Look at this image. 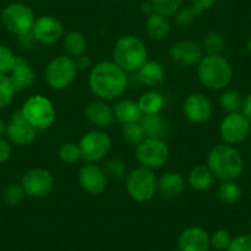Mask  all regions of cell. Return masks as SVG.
Masks as SVG:
<instances>
[{"label": "cell", "instance_id": "cell-1", "mask_svg": "<svg viewBox=\"0 0 251 251\" xmlns=\"http://www.w3.org/2000/svg\"><path fill=\"white\" fill-rule=\"evenodd\" d=\"M89 86L100 100H115L127 90L128 75L113 60H103L91 68Z\"/></svg>", "mask_w": 251, "mask_h": 251}, {"label": "cell", "instance_id": "cell-2", "mask_svg": "<svg viewBox=\"0 0 251 251\" xmlns=\"http://www.w3.org/2000/svg\"><path fill=\"white\" fill-rule=\"evenodd\" d=\"M207 166L219 181L236 180L244 169L241 154L230 144H218L211 149Z\"/></svg>", "mask_w": 251, "mask_h": 251}, {"label": "cell", "instance_id": "cell-3", "mask_svg": "<svg viewBox=\"0 0 251 251\" xmlns=\"http://www.w3.org/2000/svg\"><path fill=\"white\" fill-rule=\"evenodd\" d=\"M112 58L126 73H137L148 62V50L141 38L132 35L122 36L113 46Z\"/></svg>", "mask_w": 251, "mask_h": 251}, {"label": "cell", "instance_id": "cell-4", "mask_svg": "<svg viewBox=\"0 0 251 251\" xmlns=\"http://www.w3.org/2000/svg\"><path fill=\"white\" fill-rule=\"evenodd\" d=\"M197 75L204 88L223 90L233 80V68L222 54H204L197 66Z\"/></svg>", "mask_w": 251, "mask_h": 251}, {"label": "cell", "instance_id": "cell-5", "mask_svg": "<svg viewBox=\"0 0 251 251\" xmlns=\"http://www.w3.org/2000/svg\"><path fill=\"white\" fill-rule=\"evenodd\" d=\"M21 113L25 120L37 131L50 128L57 117L54 105L43 95H33L24 102Z\"/></svg>", "mask_w": 251, "mask_h": 251}, {"label": "cell", "instance_id": "cell-6", "mask_svg": "<svg viewBox=\"0 0 251 251\" xmlns=\"http://www.w3.org/2000/svg\"><path fill=\"white\" fill-rule=\"evenodd\" d=\"M78 74L75 59L67 54L54 57L46 67L45 79L53 90H63L68 88Z\"/></svg>", "mask_w": 251, "mask_h": 251}, {"label": "cell", "instance_id": "cell-7", "mask_svg": "<svg viewBox=\"0 0 251 251\" xmlns=\"http://www.w3.org/2000/svg\"><path fill=\"white\" fill-rule=\"evenodd\" d=\"M126 190L137 202H147L153 199L158 191V180L154 170L143 166L133 169L126 176Z\"/></svg>", "mask_w": 251, "mask_h": 251}, {"label": "cell", "instance_id": "cell-8", "mask_svg": "<svg viewBox=\"0 0 251 251\" xmlns=\"http://www.w3.org/2000/svg\"><path fill=\"white\" fill-rule=\"evenodd\" d=\"M36 18L32 9L23 3H11L1 11V24L16 36L32 31Z\"/></svg>", "mask_w": 251, "mask_h": 251}, {"label": "cell", "instance_id": "cell-9", "mask_svg": "<svg viewBox=\"0 0 251 251\" xmlns=\"http://www.w3.org/2000/svg\"><path fill=\"white\" fill-rule=\"evenodd\" d=\"M169 151L165 141L156 138H146L136 147L134 156L141 166L151 170L160 169L168 163Z\"/></svg>", "mask_w": 251, "mask_h": 251}, {"label": "cell", "instance_id": "cell-10", "mask_svg": "<svg viewBox=\"0 0 251 251\" xmlns=\"http://www.w3.org/2000/svg\"><path fill=\"white\" fill-rule=\"evenodd\" d=\"M81 159L85 163L96 164L102 160L110 151L112 142L110 136L101 129H93L84 134L79 141Z\"/></svg>", "mask_w": 251, "mask_h": 251}, {"label": "cell", "instance_id": "cell-11", "mask_svg": "<svg viewBox=\"0 0 251 251\" xmlns=\"http://www.w3.org/2000/svg\"><path fill=\"white\" fill-rule=\"evenodd\" d=\"M250 123L241 112L226 113L219 126V134L226 144L241 143L250 133Z\"/></svg>", "mask_w": 251, "mask_h": 251}, {"label": "cell", "instance_id": "cell-12", "mask_svg": "<svg viewBox=\"0 0 251 251\" xmlns=\"http://www.w3.org/2000/svg\"><path fill=\"white\" fill-rule=\"evenodd\" d=\"M53 185H54V177L50 171L46 169H31L21 178V186L25 194L33 199L47 196L52 191Z\"/></svg>", "mask_w": 251, "mask_h": 251}, {"label": "cell", "instance_id": "cell-13", "mask_svg": "<svg viewBox=\"0 0 251 251\" xmlns=\"http://www.w3.org/2000/svg\"><path fill=\"white\" fill-rule=\"evenodd\" d=\"M169 57L175 64L185 68L199 66L204 57L203 48L200 43L191 40L177 41L169 50Z\"/></svg>", "mask_w": 251, "mask_h": 251}, {"label": "cell", "instance_id": "cell-14", "mask_svg": "<svg viewBox=\"0 0 251 251\" xmlns=\"http://www.w3.org/2000/svg\"><path fill=\"white\" fill-rule=\"evenodd\" d=\"M6 137L15 146H30L37 138V129L25 120L21 111H16L11 116L10 122L6 125Z\"/></svg>", "mask_w": 251, "mask_h": 251}, {"label": "cell", "instance_id": "cell-15", "mask_svg": "<svg viewBox=\"0 0 251 251\" xmlns=\"http://www.w3.org/2000/svg\"><path fill=\"white\" fill-rule=\"evenodd\" d=\"M31 32L36 42L40 45L50 46L63 37L64 28L58 19L50 15H43L36 19Z\"/></svg>", "mask_w": 251, "mask_h": 251}, {"label": "cell", "instance_id": "cell-16", "mask_svg": "<svg viewBox=\"0 0 251 251\" xmlns=\"http://www.w3.org/2000/svg\"><path fill=\"white\" fill-rule=\"evenodd\" d=\"M78 180L84 191L91 195L102 194L107 186V175L105 170L96 164L86 163V165L79 170Z\"/></svg>", "mask_w": 251, "mask_h": 251}, {"label": "cell", "instance_id": "cell-17", "mask_svg": "<svg viewBox=\"0 0 251 251\" xmlns=\"http://www.w3.org/2000/svg\"><path fill=\"white\" fill-rule=\"evenodd\" d=\"M183 113L191 122L203 123L211 118L212 103L203 94H190L183 101Z\"/></svg>", "mask_w": 251, "mask_h": 251}, {"label": "cell", "instance_id": "cell-18", "mask_svg": "<svg viewBox=\"0 0 251 251\" xmlns=\"http://www.w3.org/2000/svg\"><path fill=\"white\" fill-rule=\"evenodd\" d=\"M211 236L200 226H188L178 236V249L181 251H208Z\"/></svg>", "mask_w": 251, "mask_h": 251}, {"label": "cell", "instance_id": "cell-19", "mask_svg": "<svg viewBox=\"0 0 251 251\" xmlns=\"http://www.w3.org/2000/svg\"><path fill=\"white\" fill-rule=\"evenodd\" d=\"M9 78H10L11 83H13L16 93H18V91L24 90V89L28 88L35 83L36 73L26 58L16 57V62L11 72L9 73Z\"/></svg>", "mask_w": 251, "mask_h": 251}, {"label": "cell", "instance_id": "cell-20", "mask_svg": "<svg viewBox=\"0 0 251 251\" xmlns=\"http://www.w3.org/2000/svg\"><path fill=\"white\" fill-rule=\"evenodd\" d=\"M86 118L99 128H107L115 122L113 108L107 105L106 101H93L86 106Z\"/></svg>", "mask_w": 251, "mask_h": 251}, {"label": "cell", "instance_id": "cell-21", "mask_svg": "<svg viewBox=\"0 0 251 251\" xmlns=\"http://www.w3.org/2000/svg\"><path fill=\"white\" fill-rule=\"evenodd\" d=\"M185 191V178L178 173H166L164 174L158 181L159 195L164 199H177Z\"/></svg>", "mask_w": 251, "mask_h": 251}, {"label": "cell", "instance_id": "cell-22", "mask_svg": "<svg viewBox=\"0 0 251 251\" xmlns=\"http://www.w3.org/2000/svg\"><path fill=\"white\" fill-rule=\"evenodd\" d=\"M141 126L143 127V131L146 133L147 138H156L165 139L169 133V125L165 118L160 115H143L141 121Z\"/></svg>", "mask_w": 251, "mask_h": 251}, {"label": "cell", "instance_id": "cell-23", "mask_svg": "<svg viewBox=\"0 0 251 251\" xmlns=\"http://www.w3.org/2000/svg\"><path fill=\"white\" fill-rule=\"evenodd\" d=\"M137 79L141 84L147 86H158L165 80V69L163 64L156 60L148 62L137 72Z\"/></svg>", "mask_w": 251, "mask_h": 251}, {"label": "cell", "instance_id": "cell-24", "mask_svg": "<svg viewBox=\"0 0 251 251\" xmlns=\"http://www.w3.org/2000/svg\"><path fill=\"white\" fill-rule=\"evenodd\" d=\"M170 23L169 19L160 14H151L147 18L146 25H144V31L146 35L151 38V41H163L170 33Z\"/></svg>", "mask_w": 251, "mask_h": 251}, {"label": "cell", "instance_id": "cell-25", "mask_svg": "<svg viewBox=\"0 0 251 251\" xmlns=\"http://www.w3.org/2000/svg\"><path fill=\"white\" fill-rule=\"evenodd\" d=\"M113 113H115V120L122 125L139 122L143 116L138 102L133 100L118 101L113 107Z\"/></svg>", "mask_w": 251, "mask_h": 251}, {"label": "cell", "instance_id": "cell-26", "mask_svg": "<svg viewBox=\"0 0 251 251\" xmlns=\"http://www.w3.org/2000/svg\"><path fill=\"white\" fill-rule=\"evenodd\" d=\"M63 48L66 50L67 55L76 59L85 54L88 41L85 36L79 31H69L63 36Z\"/></svg>", "mask_w": 251, "mask_h": 251}, {"label": "cell", "instance_id": "cell-27", "mask_svg": "<svg viewBox=\"0 0 251 251\" xmlns=\"http://www.w3.org/2000/svg\"><path fill=\"white\" fill-rule=\"evenodd\" d=\"M214 181L216 177L213 173L209 170L208 166L204 165L195 166L188 175V183L197 191H207L214 185Z\"/></svg>", "mask_w": 251, "mask_h": 251}, {"label": "cell", "instance_id": "cell-28", "mask_svg": "<svg viewBox=\"0 0 251 251\" xmlns=\"http://www.w3.org/2000/svg\"><path fill=\"white\" fill-rule=\"evenodd\" d=\"M137 102H138V106L143 115L160 113L164 108V105H165L164 96L158 91H147L139 98Z\"/></svg>", "mask_w": 251, "mask_h": 251}, {"label": "cell", "instance_id": "cell-29", "mask_svg": "<svg viewBox=\"0 0 251 251\" xmlns=\"http://www.w3.org/2000/svg\"><path fill=\"white\" fill-rule=\"evenodd\" d=\"M218 197L223 203L234 204L241 197V188L235 180L222 181L218 187Z\"/></svg>", "mask_w": 251, "mask_h": 251}, {"label": "cell", "instance_id": "cell-30", "mask_svg": "<svg viewBox=\"0 0 251 251\" xmlns=\"http://www.w3.org/2000/svg\"><path fill=\"white\" fill-rule=\"evenodd\" d=\"M202 48L203 52L208 55L221 54L226 48V40L224 36L218 31H211L207 33L202 41Z\"/></svg>", "mask_w": 251, "mask_h": 251}, {"label": "cell", "instance_id": "cell-31", "mask_svg": "<svg viewBox=\"0 0 251 251\" xmlns=\"http://www.w3.org/2000/svg\"><path fill=\"white\" fill-rule=\"evenodd\" d=\"M244 99L236 90H226L219 98V103L226 113L240 112Z\"/></svg>", "mask_w": 251, "mask_h": 251}, {"label": "cell", "instance_id": "cell-32", "mask_svg": "<svg viewBox=\"0 0 251 251\" xmlns=\"http://www.w3.org/2000/svg\"><path fill=\"white\" fill-rule=\"evenodd\" d=\"M122 138L125 142H127L131 146H138L141 142H143L147 138L146 133L143 131V127L139 122L128 123V125H123L122 127Z\"/></svg>", "mask_w": 251, "mask_h": 251}, {"label": "cell", "instance_id": "cell-33", "mask_svg": "<svg viewBox=\"0 0 251 251\" xmlns=\"http://www.w3.org/2000/svg\"><path fill=\"white\" fill-rule=\"evenodd\" d=\"M151 3L156 14L169 19L182 8L183 0H151Z\"/></svg>", "mask_w": 251, "mask_h": 251}, {"label": "cell", "instance_id": "cell-34", "mask_svg": "<svg viewBox=\"0 0 251 251\" xmlns=\"http://www.w3.org/2000/svg\"><path fill=\"white\" fill-rule=\"evenodd\" d=\"M15 88L6 74H0V108H5L13 102Z\"/></svg>", "mask_w": 251, "mask_h": 251}, {"label": "cell", "instance_id": "cell-35", "mask_svg": "<svg viewBox=\"0 0 251 251\" xmlns=\"http://www.w3.org/2000/svg\"><path fill=\"white\" fill-rule=\"evenodd\" d=\"M199 16V14L195 11V9L192 6H185V8H181L177 13L174 15L175 19V24L181 28H190L195 23H196V19Z\"/></svg>", "mask_w": 251, "mask_h": 251}, {"label": "cell", "instance_id": "cell-36", "mask_svg": "<svg viewBox=\"0 0 251 251\" xmlns=\"http://www.w3.org/2000/svg\"><path fill=\"white\" fill-rule=\"evenodd\" d=\"M58 155H59V159L66 164H74L81 159V153L80 148H79V144L76 143H64L59 148V151H58Z\"/></svg>", "mask_w": 251, "mask_h": 251}, {"label": "cell", "instance_id": "cell-37", "mask_svg": "<svg viewBox=\"0 0 251 251\" xmlns=\"http://www.w3.org/2000/svg\"><path fill=\"white\" fill-rule=\"evenodd\" d=\"M25 196L26 194L24 191L21 183L20 185L11 183L8 187H5V190L3 191V200L9 206H18L19 203H21V201H23Z\"/></svg>", "mask_w": 251, "mask_h": 251}, {"label": "cell", "instance_id": "cell-38", "mask_svg": "<svg viewBox=\"0 0 251 251\" xmlns=\"http://www.w3.org/2000/svg\"><path fill=\"white\" fill-rule=\"evenodd\" d=\"M103 170H105L107 177L116 178V180H121V178L126 177L127 173H126V165L122 160L120 159H108L106 160L105 165H103Z\"/></svg>", "mask_w": 251, "mask_h": 251}, {"label": "cell", "instance_id": "cell-39", "mask_svg": "<svg viewBox=\"0 0 251 251\" xmlns=\"http://www.w3.org/2000/svg\"><path fill=\"white\" fill-rule=\"evenodd\" d=\"M16 62V55L14 54L13 50L6 46L0 45V74H6L13 69L14 64Z\"/></svg>", "mask_w": 251, "mask_h": 251}, {"label": "cell", "instance_id": "cell-40", "mask_svg": "<svg viewBox=\"0 0 251 251\" xmlns=\"http://www.w3.org/2000/svg\"><path fill=\"white\" fill-rule=\"evenodd\" d=\"M231 236L229 231L224 229H218L214 231L211 236V245L214 246L217 250H226L231 241Z\"/></svg>", "mask_w": 251, "mask_h": 251}, {"label": "cell", "instance_id": "cell-41", "mask_svg": "<svg viewBox=\"0 0 251 251\" xmlns=\"http://www.w3.org/2000/svg\"><path fill=\"white\" fill-rule=\"evenodd\" d=\"M226 251H251V234H244L231 239Z\"/></svg>", "mask_w": 251, "mask_h": 251}, {"label": "cell", "instance_id": "cell-42", "mask_svg": "<svg viewBox=\"0 0 251 251\" xmlns=\"http://www.w3.org/2000/svg\"><path fill=\"white\" fill-rule=\"evenodd\" d=\"M190 1H191V6L199 15L203 11L213 8L217 3V0H190Z\"/></svg>", "mask_w": 251, "mask_h": 251}, {"label": "cell", "instance_id": "cell-43", "mask_svg": "<svg viewBox=\"0 0 251 251\" xmlns=\"http://www.w3.org/2000/svg\"><path fill=\"white\" fill-rule=\"evenodd\" d=\"M11 156V144L10 142L0 137V164L5 163Z\"/></svg>", "mask_w": 251, "mask_h": 251}, {"label": "cell", "instance_id": "cell-44", "mask_svg": "<svg viewBox=\"0 0 251 251\" xmlns=\"http://www.w3.org/2000/svg\"><path fill=\"white\" fill-rule=\"evenodd\" d=\"M241 113L248 118L251 122V94H249L243 101V106H241Z\"/></svg>", "mask_w": 251, "mask_h": 251}, {"label": "cell", "instance_id": "cell-45", "mask_svg": "<svg viewBox=\"0 0 251 251\" xmlns=\"http://www.w3.org/2000/svg\"><path fill=\"white\" fill-rule=\"evenodd\" d=\"M76 67H78V71H85V69L90 68L91 67V60L88 55H81V57L76 58L75 59Z\"/></svg>", "mask_w": 251, "mask_h": 251}, {"label": "cell", "instance_id": "cell-46", "mask_svg": "<svg viewBox=\"0 0 251 251\" xmlns=\"http://www.w3.org/2000/svg\"><path fill=\"white\" fill-rule=\"evenodd\" d=\"M18 40L24 47H31V46L36 42L35 38H33L32 32H27V33H24V35L18 36Z\"/></svg>", "mask_w": 251, "mask_h": 251}, {"label": "cell", "instance_id": "cell-47", "mask_svg": "<svg viewBox=\"0 0 251 251\" xmlns=\"http://www.w3.org/2000/svg\"><path fill=\"white\" fill-rule=\"evenodd\" d=\"M141 10H142V13L147 16V18H148L149 15H151V14L155 13V11H154L153 5H151V0H149V1H144V3H142Z\"/></svg>", "mask_w": 251, "mask_h": 251}, {"label": "cell", "instance_id": "cell-48", "mask_svg": "<svg viewBox=\"0 0 251 251\" xmlns=\"http://www.w3.org/2000/svg\"><path fill=\"white\" fill-rule=\"evenodd\" d=\"M6 133V123L3 120H0V137Z\"/></svg>", "mask_w": 251, "mask_h": 251}, {"label": "cell", "instance_id": "cell-49", "mask_svg": "<svg viewBox=\"0 0 251 251\" xmlns=\"http://www.w3.org/2000/svg\"><path fill=\"white\" fill-rule=\"evenodd\" d=\"M246 48H248V50L251 52V36H250V37H249L248 42H246Z\"/></svg>", "mask_w": 251, "mask_h": 251}, {"label": "cell", "instance_id": "cell-50", "mask_svg": "<svg viewBox=\"0 0 251 251\" xmlns=\"http://www.w3.org/2000/svg\"><path fill=\"white\" fill-rule=\"evenodd\" d=\"M170 251H181L180 249H174V250H170Z\"/></svg>", "mask_w": 251, "mask_h": 251}, {"label": "cell", "instance_id": "cell-51", "mask_svg": "<svg viewBox=\"0 0 251 251\" xmlns=\"http://www.w3.org/2000/svg\"><path fill=\"white\" fill-rule=\"evenodd\" d=\"M250 230H251V223H250Z\"/></svg>", "mask_w": 251, "mask_h": 251}]
</instances>
